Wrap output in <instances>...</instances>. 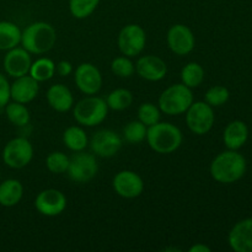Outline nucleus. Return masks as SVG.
<instances>
[{
  "label": "nucleus",
  "instance_id": "1",
  "mask_svg": "<svg viewBox=\"0 0 252 252\" xmlns=\"http://www.w3.org/2000/svg\"><path fill=\"white\" fill-rule=\"evenodd\" d=\"M246 159L236 150L228 149L217 155L212 161L211 176L219 184H234L245 175Z\"/></svg>",
  "mask_w": 252,
  "mask_h": 252
},
{
  "label": "nucleus",
  "instance_id": "2",
  "mask_svg": "<svg viewBox=\"0 0 252 252\" xmlns=\"http://www.w3.org/2000/svg\"><path fill=\"white\" fill-rule=\"evenodd\" d=\"M147 142L158 154H171L182 144L181 129L170 122H158L148 127Z\"/></svg>",
  "mask_w": 252,
  "mask_h": 252
},
{
  "label": "nucleus",
  "instance_id": "3",
  "mask_svg": "<svg viewBox=\"0 0 252 252\" xmlns=\"http://www.w3.org/2000/svg\"><path fill=\"white\" fill-rule=\"evenodd\" d=\"M57 42V31L51 24L37 21L29 25L21 33V44L30 54H44Z\"/></svg>",
  "mask_w": 252,
  "mask_h": 252
},
{
  "label": "nucleus",
  "instance_id": "4",
  "mask_svg": "<svg viewBox=\"0 0 252 252\" xmlns=\"http://www.w3.org/2000/svg\"><path fill=\"white\" fill-rule=\"evenodd\" d=\"M193 102L192 89L184 84H174L165 89L159 97V108L169 116H180L186 113Z\"/></svg>",
  "mask_w": 252,
  "mask_h": 252
},
{
  "label": "nucleus",
  "instance_id": "5",
  "mask_svg": "<svg viewBox=\"0 0 252 252\" xmlns=\"http://www.w3.org/2000/svg\"><path fill=\"white\" fill-rule=\"evenodd\" d=\"M73 115L79 125L84 127H96L107 118L108 106L103 98L89 95L76 103Z\"/></svg>",
  "mask_w": 252,
  "mask_h": 252
},
{
  "label": "nucleus",
  "instance_id": "6",
  "mask_svg": "<svg viewBox=\"0 0 252 252\" xmlns=\"http://www.w3.org/2000/svg\"><path fill=\"white\" fill-rule=\"evenodd\" d=\"M68 176L75 184H88L95 179L98 172V164L95 155L89 153L76 152L71 158H69Z\"/></svg>",
  "mask_w": 252,
  "mask_h": 252
},
{
  "label": "nucleus",
  "instance_id": "7",
  "mask_svg": "<svg viewBox=\"0 0 252 252\" xmlns=\"http://www.w3.org/2000/svg\"><path fill=\"white\" fill-rule=\"evenodd\" d=\"M216 116L213 107L206 101L192 102L186 111V123L189 129L197 135H204L213 128Z\"/></svg>",
  "mask_w": 252,
  "mask_h": 252
},
{
  "label": "nucleus",
  "instance_id": "8",
  "mask_svg": "<svg viewBox=\"0 0 252 252\" xmlns=\"http://www.w3.org/2000/svg\"><path fill=\"white\" fill-rule=\"evenodd\" d=\"M33 158V147L24 137H17L6 143L2 149V160L11 169H24Z\"/></svg>",
  "mask_w": 252,
  "mask_h": 252
},
{
  "label": "nucleus",
  "instance_id": "9",
  "mask_svg": "<svg viewBox=\"0 0 252 252\" xmlns=\"http://www.w3.org/2000/svg\"><path fill=\"white\" fill-rule=\"evenodd\" d=\"M147 43V33L144 29L137 24L126 25L118 33L117 44L121 53L126 57H137L144 51Z\"/></svg>",
  "mask_w": 252,
  "mask_h": 252
},
{
  "label": "nucleus",
  "instance_id": "10",
  "mask_svg": "<svg viewBox=\"0 0 252 252\" xmlns=\"http://www.w3.org/2000/svg\"><path fill=\"white\" fill-rule=\"evenodd\" d=\"M166 42L172 53L184 57L193 51L196 38L189 26L184 24H176L170 27L167 31Z\"/></svg>",
  "mask_w": 252,
  "mask_h": 252
},
{
  "label": "nucleus",
  "instance_id": "11",
  "mask_svg": "<svg viewBox=\"0 0 252 252\" xmlns=\"http://www.w3.org/2000/svg\"><path fill=\"white\" fill-rule=\"evenodd\" d=\"M66 197L62 191L47 189L39 192L34 199V208L44 217H57L66 208Z\"/></svg>",
  "mask_w": 252,
  "mask_h": 252
},
{
  "label": "nucleus",
  "instance_id": "12",
  "mask_svg": "<svg viewBox=\"0 0 252 252\" xmlns=\"http://www.w3.org/2000/svg\"><path fill=\"white\" fill-rule=\"evenodd\" d=\"M112 187L122 198L133 199L139 197L144 191V181L132 170H122L117 172L112 180Z\"/></svg>",
  "mask_w": 252,
  "mask_h": 252
},
{
  "label": "nucleus",
  "instance_id": "13",
  "mask_svg": "<svg viewBox=\"0 0 252 252\" xmlns=\"http://www.w3.org/2000/svg\"><path fill=\"white\" fill-rule=\"evenodd\" d=\"M122 138L111 129H101L94 133L90 148L96 157L112 158L122 148Z\"/></svg>",
  "mask_w": 252,
  "mask_h": 252
},
{
  "label": "nucleus",
  "instance_id": "14",
  "mask_svg": "<svg viewBox=\"0 0 252 252\" xmlns=\"http://www.w3.org/2000/svg\"><path fill=\"white\" fill-rule=\"evenodd\" d=\"M74 81L85 95H96L102 88V75L91 63H81L74 71Z\"/></svg>",
  "mask_w": 252,
  "mask_h": 252
},
{
  "label": "nucleus",
  "instance_id": "15",
  "mask_svg": "<svg viewBox=\"0 0 252 252\" xmlns=\"http://www.w3.org/2000/svg\"><path fill=\"white\" fill-rule=\"evenodd\" d=\"M31 56L29 52L22 47H15L9 49L4 57V69L7 75L11 78H20V76L27 75L31 68Z\"/></svg>",
  "mask_w": 252,
  "mask_h": 252
},
{
  "label": "nucleus",
  "instance_id": "16",
  "mask_svg": "<svg viewBox=\"0 0 252 252\" xmlns=\"http://www.w3.org/2000/svg\"><path fill=\"white\" fill-rule=\"evenodd\" d=\"M135 73L148 81H160L166 76L167 65L164 59L148 54L140 57L135 63Z\"/></svg>",
  "mask_w": 252,
  "mask_h": 252
},
{
  "label": "nucleus",
  "instance_id": "17",
  "mask_svg": "<svg viewBox=\"0 0 252 252\" xmlns=\"http://www.w3.org/2000/svg\"><path fill=\"white\" fill-rule=\"evenodd\" d=\"M228 241L235 252H252V218L236 223L229 233Z\"/></svg>",
  "mask_w": 252,
  "mask_h": 252
},
{
  "label": "nucleus",
  "instance_id": "18",
  "mask_svg": "<svg viewBox=\"0 0 252 252\" xmlns=\"http://www.w3.org/2000/svg\"><path fill=\"white\" fill-rule=\"evenodd\" d=\"M39 91L38 81L34 80L30 74L16 78L10 85V96L14 101L20 103H29L37 97Z\"/></svg>",
  "mask_w": 252,
  "mask_h": 252
},
{
  "label": "nucleus",
  "instance_id": "19",
  "mask_svg": "<svg viewBox=\"0 0 252 252\" xmlns=\"http://www.w3.org/2000/svg\"><path fill=\"white\" fill-rule=\"evenodd\" d=\"M47 102L57 112H68L74 106V96L64 84H54L47 90Z\"/></svg>",
  "mask_w": 252,
  "mask_h": 252
},
{
  "label": "nucleus",
  "instance_id": "20",
  "mask_svg": "<svg viewBox=\"0 0 252 252\" xmlns=\"http://www.w3.org/2000/svg\"><path fill=\"white\" fill-rule=\"evenodd\" d=\"M249 138L248 126L243 121H233L225 127L223 133L224 144L230 150H239L246 144Z\"/></svg>",
  "mask_w": 252,
  "mask_h": 252
},
{
  "label": "nucleus",
  "instance_id": "21",
  "mask_svg": "<svg viewBox=\"0 0 252 252\" xmlns=\"http://www.w3.org/2000/svg\"><path fill=\"white\" fill-rule=\"evenodd\" d=\"M24 196V187L19 180L9 179L0 184V204L2 207H14L20 203Z\"/></svg>",
  "mask_w": 252,
  "mask_h": 252
},
{
  "label": "nucleus",
  "instance_id": "22",
  "mask_svg": "<svg viewBox=\"0 0 252 252\" xmlns=\"http://www.w3.org/2000/svg\"><path fill=\"white\" fill-rule=\"evenodd\" d=\"M22 31L16 24L0 21V51H9L21 43Z\"/></svg>",
  "mask_w": 252,
  "mask_h": 252
},
{
  "label": "nucleus",
  "instance_id": "23",
  "mask_svg": "<svg viewBox=\"0 0 252 252\" xmlns=\"http://www.w3.org/2000/svg\"><path fill=\"white\" fill-rule=\"evenodd\" d=\"M63 143L71 152H83L89 145V138L83 128L79 126H71L64 130Z\"/></svg>",
  "mask_w": 252,
  "mask_h": 252
},
{
  "label": "nucleus",
  "instance_id": "24",
  "mask_svg": "<svg viewBox=\"0 0 252 252\" xmlns=\"http://www.w3.org/2000/svg\"><path fill=\"white\" fill-rule=\"evenodd\" d=\"M29 74L38 83H43V81L49 80L54 76V74H56V63L52 59L46 58V57L38 58L37 61L32 62Z\"/></svg>",
  "mask_w": 252,
  "mask_h": 252
},
{
  "label": "nucleus",
  "instance_id": "25",
  "mask_svg": "<svg viewBox=\"0 0 252 252\" xmlns=\"http://www.w3.org/2000/svg\"><path fill=\"white\" fill-rule=\"evenodd\" d=\"M204 80V69L197 62H189L182 68L181 70V81L184 85L189 89H196L203 83Z\"/></svg>",
  "mask_w": 252,
  "mask_h": 252
},
{
  "label": "nucleus",
  "instance_id": "26",
  "mask_svg": "<svg viewBox=\"0 0 252 252\" xmlns=\"http://www.w3.org/2000/svg\"><path fill=\"white\" fill-rule=\"evenodd\" d=\"M5 112H6L7 120L17 127H25L29 125L31 120L29 108L25 106V103L16 102V101L7 103L5 106Z\"/></svg>",
  "mask_w": 252,
  "mask_h": 252
},
{
  "label": "nucleus",
  "instance_id": "27",
  "mask_svg": "<svg viewBox=\"0 0 252 252\" xmlns=\"http://www.w3.org/2000/svg\"><path fill=\"white\" fill-rule=\"evenodd\" d=\"M106 103L113 111H125L133 103V94L127 89H116L108 94Z\"/></svg>",
  "mask_w": 252,
  "mask_h": 252
},
{
  "label": "nucleus",
  "instance_id": "28",
  "mask_svg": "<svg viewBox=\"0 0 252 252\" xmlns=\"http://www.w3.org/2000/svg\"><path fill=\"white\" fill-rule=\"evenodd\" d=\"M101 0H69V10L75 19L83 20L94 14Z\"/></svg>",
  "mask_w": 252,
  "mask_h": 252
},
{
  "label": "nucleus",
  "instance_id": "29",
  "mask_svg": "<svg viewBox=\"0 0 252 252\" xmlns=\"http://www.w3.org/2000/svg\"><path fill=\"white\" fill-rule=\"evenodd\" d=\"M148 127L143 125L139 120L130 121L125 128H123V138L129 144H139L147 138Z\"/></svg>",
  "mask_w": 252,
  "mask_h": 252
},
{
  "label": "nucleus",
  "instance_id": "30",
  "mask_svg": "<svg viewBox=\"0 0 252 252\" xmlns=\"http://www.w3.org/2000/svg\"><path fill=\"white\" fill-rule=\"evenodd\" d=\"M160 113H161V111L154 103L144 102L138 108V120L147 127H150L155 123L160 122V117H161Z\"/></svg>",
  "mask_w": 252,
  "mask_h": 252
},
{
  "label": "nucleus",
  "instance_id": "31",
  "mask_svg": "<svg viewBox=\"0 0 252 252\" xmlns=\"http://www.w3.org/2000/svg\"><path fill=\"white\" fill-rule=\"evenodd\" d=\"M46 166L52 174L61 175L66 172L69 166V157L63 152H53L46 158Z\"/></svg>",
  "mask_w": 252,
  "mask_h": 252
},
{
  "label": "nucleus",
  "instance_id": "32",
  "mask_svg": "<svg viewBox=\"0 0 252 252\" xmlns=\"http://www.w3.org/2000/svg\"><path fill=\"white\" fill-rule=\"evenodd\" d=\"M111 70L118 78L127 79L134 74L135 71V65L132 61H130L129 57L121 56L116 57L115 59L111 63Z\"/></svg>",
  "mask_w": 252,
  "mask_h": 252
},
{
  "label": "nucleus",
  "instance_id": "33",
  "mask_svg": "<svg viewBox=\"0 0 252 252\" xmlns=\"http://www.w3.org/2000/svg\"><path fill=\"white\" fill-rule=\"evenodd\" d=\"M229 96H230V93L225 86L216 85L207 90L204 100L212 107H219V106H223L224 103H226V101L229 100Z\"/></svg>",
  "mask_w": 252,
  "mask_h": 252
},
{
  "label": "nucleus",
  "instance_id": "34",
  "mask_svg": "<svg viewBox=\"0 0 252 252\" xmlns=\"http://www.w3.org/2000/svg\"><path fill=\"white\" fill-rule=\"evenodd\" d=\"M10 98V84L2 74H0V108L5 107L9 103Z\"/></svg>",
  "mask_w": 252,
  "mask_h": 252
},
{
  "label": "nucleus",
  "instance_id": "35",
  "mask_svg": "<svg viewBox=\"0 0 252 252\" xmlns=\"http://www.w3.org/2000/svg\"><path fill=\"white\" fill-rule=\"evenodd\" d=\"M56 73L61 76H68L73 73V65L68 61H61L58 64H56Z\"/></svg>",
  "mask_w": 252,
  "mask_h": 252
},
{
  "label": "nucleus",
  "instance_id": "36",
  "mask_svg": "<svg viewBox=\"0 0 252 252\" xmlns=\"http://www.w3.org/2000/svg\"><path fill=\"white\" fill-rule=\"evenodd\" d=\"M189 252H211V248H208L204 244H196V245L189 248Z\"/></svg>",
  "mask_w": 252,
  "mask_h": 252
}]
</instances>
